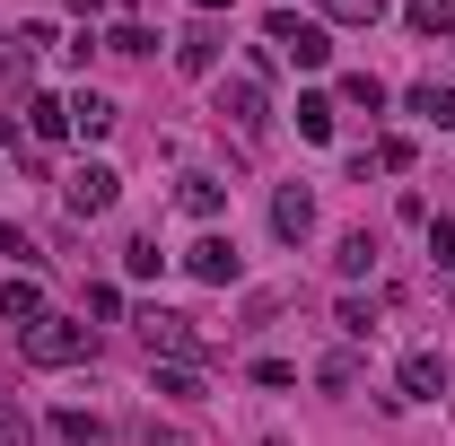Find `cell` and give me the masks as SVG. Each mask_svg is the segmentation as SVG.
Listing matches in <instances>:
<instances>
[{
	"instance_id": "obj_1",
	"label": "cell",
	"mask_w": 455,
	"mask_h": 446,
	"mask_svg": "<svg viewBox=\"0 0 455 446\" xmlns=\"http://www.w3.org/2000/svg\"><path fill=\"white\" fill-rule=\"evenodd\" d=\"M140 341H149L158 359H175V368H202V359H211L202 324H193V315H175V307H140Z\"/></svg>"
},
{
	"instance_id": "obj_2",
	"label": "cell",
	"mask_w": 455,
	"mask_h": 446,
	"mask_svg": "<svg viewBox=\"0 0 455 446\" xmlns=\"http://www.w3.org/2000/svg\"><path fill=\"white\" fill-rule=\"evenodd\" d=\"M18 350H27V368H79V359H88V315H79V324H70V315H44V324L18 333Z\"/></svg>"
},
{
	"instance_id": "obj_3",
	"label": "cell",
	"mask_w": 455,
	"mask_h": 446,
	"mask_svg": "<svg viewBox=\"0 0 455 446\" xmlns=\"http://www.w3.org/2000/svg\"><path fill=\"white\" fill-rule=\"evenodd\" d=\"M114 202H123V175H114L106 158H79V167L61 175V211H70V219H106Z\"/></svg>"
},
{
	"instance_id": "obj_4",
	"label": "cell",
	"mask_w": 455,
	"mask_h": 446,
	"mask_svg": "<svg viewBox=\"0 0 455 446\" xmlns=\"http://www.w3.org/2000/svg\"><path fill=\"white\" fill-rule=\"evenodd\" d=\"M263 44H281L298 70H324V61H333V36H324L315 18H298V9H272V18H263Z\"/></svg>"
},
{
	"instance_id": "obj_5",
	"label": "cell",
	"mask_w": 455,
	"mask_h": 446,
	"mask_svg": "<svg viewBox=\"0 0 455 446\" xmlns=\"http://www.w3.org/2000/svg\"><path fill=\"white\" fill-rule=\"evenodd\" d=\"M184 272L202 280V289H236V280H245V254H236L228 236H193V245H184Z\"/></svg>"
},
{
	"instance_id": "obj_6",
	"label": "cell",
	"mask_w": 455,
	"mask_h": 446,
	"mask_svg": "<svg viewBox=\"0 0 455 446\" xmlns=\"http://www.w3.org/2000/svg\"><path fill=\"white\" fill-rule=\"evenodd\" d=\"M220 114L245 131V140H263V123H272V97H263V79H245V70H236V79H220Z\"/></svg>"
},
{
	"instance_id": "obj_7",
	"label": "cell",
	"mask_w": 455,
	"mask_h": 446,
	"mask_svg": "<svg viewBox=\"0 0 455 446\" xmlns=\"http://www.w3.org/2000/svg\"><path fill=\"white\" fill-rule=\"evenodd\" d=\"M272 236H281V245H307V236H315V193H307V184H281V193H272Z\"/></svg>"
},
{
	"instance_id": "obj_8",
	"label": "cell",
	"mask_w": 455,
	"mask_h": 446,
	"mask_svg": "<svg viewBox=\"0 0 455 446\" xmlns=\"http://www.w3.org/2000/svg\"><path fill=\"white\" fill-rule=\"evenodd\" d=\"M44 44H53V27H18V36H0V88H27V70H36Z\"/></svg>"
},
{
	"instance_id": "obj_9",
	"label": "cell",
	"mask_w": 455,
	"mask_h": 446,
	"mask_svg": "<svg viewBox=\"0 0 455 446\" xmlns=\"http://www.w3.org/2000/svg\"><path fill=\"white\" fill-rule=\"evenodd\" d=\"M395 386H403V402H438V394H447V359H438V350H411L395 368Z\"/></svg>"
},
{
	"instance_id": "obj_10",
	"label": "cell",
	"mask_w": 455,
	"mask_h": 446,
	"mask_svg": "<svg viewBox=\"0 0 455 446\" xmlns=\"http://www.w3.org/2000/svg\"><path fill=\"white\" fill-rule=\"evenodd\" d=\"M0 324H18V333H27V324H44V289H36L27 272L0 280Z\"/></svg>"
},
{
	"instance_id": "obj_11",
	"label": "cell",
	"mask_w": 455,
	"mask_h": 446,
	"mask_svg": "<svg viewBox=\"0 0 455 446\" xmlns=\"http://www.w3.org/2000/svg\"><path fill=\"white\" fill-rule=\"evenodd\" d=\"M44 429H53L61 446H97V438H106V420H97L88 402H61V411H53V420H44Z\"/></svg>"
},
{
	"instance_id": "obj_12",
	"label": "cell",
	"mask_w": 455,
	"mask_h": 446,
	"mask_svg": "<svg viewBox=\"0 0 455 446\" xmlns=\"http://www.w3.org/2000/svg\"><path fill=\"white\" fill-rule=\"evenodd\" d=\"M70 131H79V140H106V131H114V97L79 88V97H70Z\"/></svg>"
},
{
	"instance_id": "obj_13",
	"label": "cell",
	"mask_w": 455,
	"mask_h": 446,
	"mask_svg": "<svg viewBox=\"0 0 455 446\" xmlns=\"http://www.w3.org/2000/svg\"><path fill=\"white\" fill-rule=\"evenodd\" d=\"M175 202H184L193 219H220V211H228V184H220V175H184V184H175Z\"/></svg>"
},
{
	"instance_id": "obj_14",
	"label": "cell",
	"mask_w": 455,
	"mask_h": 446,
	"mask_svg": "<svg viewBox=\"0 0 455 446\" xmlns=\"http://www.w3.org/2000/svg\"><path fill=\"white\" fill-rule=\"evenodd\" d=\"M27 131H36V140H61V131H70V97H44V88H36V97H27Z\"/></svg>"
},
{
	"instance_id": "obj_15",
	"label": "cell",
	"mask_w": 455,
	"mask_h": 446,
	"mask_svg": "<svg viewBox=\"0 0 455 446\" xmlns=\"http://www.w3.org/2000/svg\"><path fill=\"white\" fill-rule=\"evenodd\" d=\"M403 106L420 114V123H447V131H455V88H438V79H420V88H403Z\"/></svg>"
},
{
	"instance_id": "obj_16",
	"label": "cell",
	"mask_w": 455,
	"mask_h": 446,
	"mask_svg": "<svg viewBox=\"0 0 455 446\" xmlns=\"http://www.w3.org/2000/svg\"><path fill=\"white\" fill-rule=\"evenodd\" d=\"M403 27L411 36H455V0H403Z\"/></svg>"
},
{
	"instance_id": "obj_17",
	"label": "cell",
	"mask_w": 455,
	"mask_h": 446,
	"mask_svg": "<svg viewBox=\"0 0 455 446\" xmlns=\"http://www.w3.org/2000/svg\"><path fill=\"white\" fill-rule=\"evenodd\" d=\"M175 70H193V79H202V70H220V36H211V27L175 36Z\"/></svg>"
},
{
	"instance_id": "obj_18",
	"label": "cell",
	"mask_w": 455,
	"mask_h": 446,
	"mask_svg": "<svg viewBox=\"0 0 455 446\" xmlns=\"http://www.w3.org/2000/svg\"><path fill=\"white\" fill-rule=\"evenodd\" d=\"M368 263H377V236H368V227H350V236L333 245V272H341V280H368Z\"/></svg>"
},
{
	"instance_id": "obj_19",
	"label": "cell",
	"mask_w": 455,
	"mask_h": 446,
	"mask_svg": "<svg viewBox=\"0 0 455 446\" xmlns=\"http://www.w3.org/2000/svg\"><path fill=\"white\" fill-rule=\"evenodd\" d=\"M123 272H132V280H158V272H167V245H158V236H132V245H123Z\"/></svg>"
},
{
	"instance_id": "obj_20",
	"label": "cell",
	"mask_w": 455,
	"mask_h": 446,
	"mask_svg": "<svg viewBox=\"0 0 455 446\" xmlns=\"http://www.w3.org/2000/svg\"><path fill=\"white\" fill-rule=\"evenodd\" d=\"M158 394H167V402H202L211 386H202V368H175L167 359V368H158Z\"/></svg>"
},
{
	"instance_id": "obj_21",
	"label": "cell",
	"mask_w": 455,
	"mask_h": 446,
	"mask_svg": "<svg viewBox=\"0 0 455 446\" xmlns=\"http://www.w3.org/2000/svg\"><path fill=\"white\" fill-rule=\"evenodd\" d=\"M368 167H386V175H403L411 167V140H403V131H386V140H377V149H368V158H359V175Z\"/></svg>"
},
{
	"instance_id": "obj_22",
	"label": "cell",
	"mask_w": 455,
	"mask_h": 446,
	"mask_svg": "<svg viewBox=\"0 0 455 446\" xmlns=\"http://www.w3.org/2000/svg\"><path fill=\"white\" fill-rule=\"evenodd\" d=\"M298 131L307 140H333V97H298Z\"/></svg>"
},
{
	"instance_id": "obj_23",
	"label": "cell",
	"mask_w": 455,
	"mask_h": 446,
	"mask_svg": "<svg viewBox=\"0 0 455 446\" xmlns=\"http://www.w3.org/2000/svg\"><path fill=\"white\" fill-rule=\"evenodd\" d=\"M341 106H359V114H377V106H386V88H377V79H368V70H350V79H341Z\"/></svg>"
},
{
	"instance_id": "obj_24",
	"label": "cell",
	"mask_w": 455,
	"mask_h": 446,
	"mask_svg": "<svg viewBox=\"0 0 455 446\" xmlns=\"http://www.w3.org/2000/svg\"><path fill=\"white\" fill-rule=\"evenodd\" d=\"M324 18H341V27H377L386 0H324Z\"/></svg>"
},
{
	"instance_id": "obj_25",
	"label": "cell",
	"mask_w": 455,
	"mask_h": 446,
	"mask_svg": "<svg viewBox=\"0 0 455 446\" xmlns=\"http://www.w3.org/2000/svg\"><path fill=\"white\" fill-rule=\"evenodd\" d=\"M106 53L140 61V53H158V36H149V27H114V36H106Z\"/></svg>"
},
{
	"instance_id": "obj_26",
	"label": "cell",
	"mask_w": 455,
	"mask_h": 446,
	"mask_svg": "<svg viewBox=\"0 0 455 446\" xmlns=\"http://www.w3.org/2000/svg\"><path fill=\"white\" fill-rule=\"evenodd\" d=\"M333 324H341L350 341H368V333H377V307H359V298H341V315H333Z\"/></svg>"
},
{
	"instance_id": "obj_27",
	"label": "cell",
	"mask_w": 455,
	"mask_h": 446,
	"mask_svg": "<svg viewBox=\"0 0 455 446\" xmlns=\"http://www.w3.org/2000/svg\"><path fill=\"white\" fill-rule=\"evenodd\" d=\"M0 446H36V420H27L18 402H0Z\"/></svg>"
},
{
	"instance_id": "obj_28",
	"label": "cell",
	"mask_w": 455,
	"mask_h": 446,
	"mask_svg": "<svg viewBox=\"0 0 455 446\" xmlns=\"http://www.w3.org/2000/svg\"><path fill=\"white\" fill-rule=\"evenodd\" d=\"M315 377H324V386H333V394H350V386H359V359H350V350H333V359H324Z\"/></svg>"
},
{
	"instance_id": "obj_29",
	"label": "cell",
	"mask_w": 455,
	"mask_h": 446,
	"mask_svg": "<svg viewBox=\"0 0 455 446\" xmlns=\"http://www.w3.org/2000/svg\"><path fill=\"white\" fill-rule=\"evenodd\" d=\"M429 254H438V263H455V219H429Z\"/></svg>"
},
{
	"instance_id": "obj_30",
	"label": "cell",
	"mask_w": 455,
	"mask_h": 446,
	"mask_svg": "<svg viewBox=\"0 0 455 446\" xmlns=\"http://www.w3.org/2000/svg\"><path fill=\"white\" fill-rule=\"evenodd\" d=\"M0 254H27V236H18L9 219H0Z\"/></svg>"
},
{
	"instance_id": "obj_31",
	"label": "cell",
	"mask_w": 455,
	"mask_h": 446,
	"mask_svg": "<svg viewBox=\"0 0 455 446\" xmlns=\"http://www.w3.org/2000/svg\"><path fill=\"white\" fill-rule=\"evenodd\" d=\"M193 9H202V18H220V9H228V0H193Z\"/></svg>"
}]
</instances>
